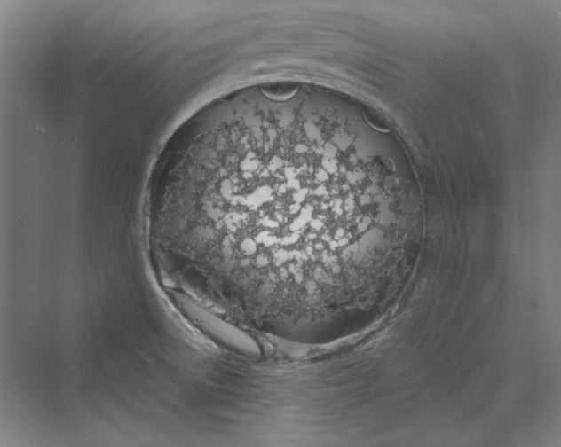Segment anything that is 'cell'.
Instances as JSON below:
<instances>
[{
	"instance_id": "6da1fadb",
	"label": "cell",
	"mask_w": 561,
	"mask_h": 447,
	"mask_svg": "<svg viewBox=\"0 0 561 447\" xmlns=\"http://www.w3.org/2000/svg\"><path fill=\"white\" fill-rule=\"evenodd\" d=\"M288 109L217 114L196 129L164 216L210 287L278 303L317 302L358 231L344 130Z\"/></svg>"
}]
</instances>
